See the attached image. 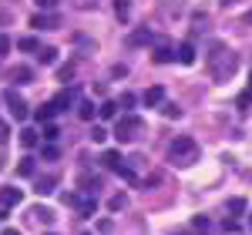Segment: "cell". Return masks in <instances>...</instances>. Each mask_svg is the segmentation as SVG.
<instances>
[{
    "label": "cell",
    "instance_id": "obj_40",
    "mask_svg": "<svg viewBox=\"0 0 252 235\" xmlns=\"http://www.w3.org/2000/svg\"><path fill=\"white\" fill-rule=\"evenodd\" d=\"M249 91H252V74H249Z\"/></svg>",
    "mask_w": 252,
    "mask_h": 235
},
{
    "label": "cell",
    "instance_id": "obj_16",
    "mask_svg": "<svg viewBox=\"0 0 252 235\" xmlns=\"http://www.w3.org/2000/svg\"><path fill=\"white\" fill-rule=\"evenodd\" d=\"M74 98H78V91L71 88V91H64V94H58V98H51V101L58 104V111H64V108H67V104H71V101H74Z\"/></svg>",
    "mask_w": 252,
    "mask_h": 235
},
{
    "label": "cell",
    "instance_id": "obj_45",
    "mask_svg": "<svg viewBox=\"0 0 252 235\" xmlns=\"http://www.w3.org/2000/svg\"><path fill=\"white\" fill-rule=\"evenodd\" d=\"M0 218H3V215H0Z\"/></svg>",
    "mask_w": 252,
    "mask_h": 235
},
{
    "label": "cell",
    "instance_id": "obj_12",
    "mask_svg": "<svg viewBox=\"0 0 252 235\" xmlns=\"http://www.w3.org/2000/svg\"><path fill=\"white\" fill-rule=\"evenodd\" d=\"M54 115H58V104L47 101V104H40V108H37V115H34V118H37V121H51Z\"/></svg>",
    "mask_w": 252,
    "mask_h": 235
},
{
    "label": "cell",
    "instance_id": "obj_42",
    "mask_svg": "<svg viewBox=\"0 0 252 235\" xmlns=\"http://www.w3.org/2000/svg\"><path fill=\"white\" fill-rule=\"evenodd\" d=\"M249 229H252V218H249Z\"/></svg>",
    "mask_w": 252,
    "mask_h": 235
},
{
    "label": "cell",
    "instance_id": "obj_2",
    "mask_svg": "<svg viewBox=\"0 0 252 235\" xmlns=\"http://www.w3.org/2000/svg\"><path fill=\"white\" fill-rule=\"evenodd\" d=\"M235 67H239V58L229 54V51L222 54V51L215 47V60H212V74H215V78H219V81L229 78V74H235Z\"/></svg>",
    "mask_w": 252,
    "mask_h": 235
},
{
    "label": "cell",
    "instance_id": "obj_44",
    "mask_svg": "<svg viewBox=\"0 0 252 235\" xmlns=\"http://www.w3.org/2000/svg\"><path fill=\"white\" fill-rule=\"evenodd\" d=\"M47 235H51V232H47Z\"/></svg>",
    "mask_w": 252,
    "mask_h": 235
},
{
    "label": "cell",
    "instance_id": "obj_19",
    "mask_svg": "<svg viewBox=\"0 0 252 235\" xmlns=\"http://www.w3.org/2000/svg\"><path fill=\"white\" fill-rule=\"evenodd\" d=\"M78 115L84 118V121H91V118L97 115V108H94V104H91V101H81V104H78Z\"/></svg>",
    "mask_w": 252,
    "mask_h": 235
},
{
    "label": "cell",
    "instance_id": "obj_41",
    "mask_svg": "<svg viewBox=\"0 0 252 235\" xmlns=\"http://www.w3.org/2000/svg\"><path fill=\"white\" fill-rule=\"evenodd\" d=\"M0 168H3V155H0Z\"/></svg>",
    "mask_w": 252,
    "mask_h": 235
},
{
    "label": "cell",
    "instance_id": "obj_15",
    "mask_svg": "<svg viewBox=\"0 0 252 235\" xmlns=\"http://www.w3.org/2000/svg\"><path fill=\"white\" fill-rule=\"evenodd\" d=\"M37 141H40V135L34 128H24V131H20V145H24V148H34Z\"/></svg>",
    "mask_w": 252,
    "mask_h": 235
},
{
    "label": "cell",
    "instance_id": "obj_30",
    "mask_svg": "<svg viewBox=\"0 0 252 235\" xmlns=\"http://www.w3.org/2000/svg\"><path fill=\"white\" fill-rule=\"evenodd\" d=\"M118 104H121V108H135L138 98H135V94H121V98H118Z\"/></svg>",
    "mask_w": 252,
    "mask_h": 235
},
{
    "label": "cell",
    "instance_id": "obj_39",
    "mask_svg": "<svg viewBox=\"0 0 252 235\" xmlns=\"http://www.w3.org/2000/svg\"><path fill=\"white\" fill-rule=\"evenodd\" d=\"M3 235H20V232L17 229H3Z\"/></svg>",
    "mask_w": 252,
    "mask_h": 235
},
{
    "label": "cell",
    "instance_id": "obj_26",
    "mask_svg": "<svg viewBox=\"0 0 252 235\" xmlns=\"http://www.w3.org/2000/svg\"><path fill=\"white\" fill-rule=\"evenodd\" d=\"M44 138H47V141L58 138V124H54V121H44Z\"/></svg>",
    "mask_w": 252,
    "mask_h": 235
},
{
    "label": "cell",
    "instance_id": "obj_3",
    "mask_svg": "<svg viewBox=\"0 0 252 235\" xmlns=\"http://www.w3.org/2000/svg\"><path fill=\"white\" fill-rule=\"evenodd\" d=\"M138 128H141V121H138L135 115H125V118H118V121H115V138L121 141V145H128V141H135Z\"/></svg>",
    "mask_w": 252,
    "mask_h": 235
},
{
    "label": "cell",
    "instance_id": "obj_8",
    "mask_svg": "<svg viewBox=\"0 0 252 235\" xmlns=\"http://www.w3.org/2000/svg\"><path fill=\"white\" fill-rule=\"evenodd\" d=\"M161 101H165V88H161V84H152V88L145 91V104H148V108H158Z\"/></svg>",
    "mask_w": 252,
    "mask_h": 235
},
{
    "label": "cell",
    "instance_id": "obj_9",
    "mask_svg": "<svg viewBox=\"0 0 252 235\" xmlns=\"http://www.w3.org/2000/svg\"><path fill=\"white\" fill-rule=\"evenodd\" d=\"M175 60H182V64H195V44H192V40H185V44L175 51Z\"/></svg>",
    "mask_w": 252,
    "mask_h": 235
},
{
    "label": "cell",
    "instance_id": "obj_4",
    "mask_svg": "<svg viewBox=\"0 0 252 235\" xmlns=\"http://www.w3.org/2000/svg\"><path fill=\"white\" fill-rule=\"evenodd\" d=\"M3 101H7V108H10V115L17 118V121H27V115H31V108H27V101L20 98L17 91H7V94H3Z\"/></svg>",
    "mask_w": 252,
    "mask_h": 235
},
{
    "label": "cell",
    "instance_id": "obj_28",
    "mask_svg": "<svg viewBox=\"0 0 252 235\" xmlns=\"http://www.w3.org/2000/svg\"><path fill=\"white\" fill-rule=\"evenodd\" d=\"M229 212H232V215L246 212V202H242V198H229Z\"/></svg>",
    "mask_w": 252,
    "mask_h": 235
},
{
    "label": "cell",
    "instance_id": "obj_33",
    "mask_svg": "<svg viewBox=\"0 0 252 235\" xmlns=\"http://www.w3.org/2000/svg\"><path fill=\"white\" fill-rule=\"evenodd\" d=\"M40 10H58V0H34Z\"/></svg>",
    "mask_w": 252,
    "mask_h": 235
},
{
    "label": "cell",
    "instance_id": "obj_1",
    "mask_svg": "<svg viewBox=\"0 0 252 235\" xmlns=\"http://www.w3.org/2000/svg\"><path fill=\"white\" fill-rule=\"evenodd\" d=\"M168 158H172L175 165H192L195 158H198V145H195V138L175 135L172 141H168Z\"/></svg>",
    "mask_w": 252,
    "mask_h": 235
},
{
    "label": "cell",
    "instance_id": "obj_22",
    "mask_svg": "<svg viewBox=\"0 0 252 235\" xmlns=\"http://www.w3.org/2000/svg\"><path fill=\"white\" fill-rule=\"evenodd\" d=\"M40 51V64H54V60H58V51H54V47H37Z\"/></svg>",
    "mask_w": 252,
    "mask_h": 235
},
{
    "label": "cell",
    "instance_id": "obj_20",
    "mask_svg": "<svg viewBox=\"0 0 252 235\" xmlns=\"http://www.w3.org/2000/svg\"><path fill=\"white\" fill-rule=\"evenodd\" d=\"M152 30H138V34H131V40H128V44H131V47H138V44H152Z\"/></svg>",
    "mask_w": 252,
    "mask_h": 235
},
{
    "label": "cell",
    "instance_id": "obj_14",
    "mask_svg": "<svg viewBox=\"0 0 252 235\" xmlns=\"http://www.w3.org/2000/svg\"><path fill=\"white\" fill-rule=\"evenodd\" d=\"M54 185H58L54 178H37V181H34V192H37V195H51Z\"/></svg>",
    "mask_w": 252,
    "mask_h": 235
},
{
    "label": "cell",
    "instance_id": "obj_36",
    "mask_svg": "<svg viewBox=\"0 0 252 235\" xmlns=\"http://www.w3.org/2000/svg\"><path fill=\"white\" fill-rule=\"evenodd\" d=\"M7 51H10V37H7V34H0V54H7Z\"/></svg>",
    "mask_w": 252,
    "mask_h": 235
},
{
    "label": "cell",
    "instance_id": "obj_25",
    "mask_svg": "<svg viewBox=\"0 0 252 235\" xmlns=\"http://www.w3.org/2000/svg\"><path fill=\"white\" fill-rule=\"evenodd\" d=\"M125 205H128V195H115L111 202H108V208H111V212H121Z\"/></svg>",
    "mask_w": 252,
    "mask_h": 235
},
{
    "label": "cell",
    "instance_id": "obj_5",
    "mask_svg": "<svg viewBox=\"0 0 252 235\" xmlns=\"http://www.w3.org/2000/svg\"><path fill=\"white\" fill-rule=\"evenodd\" d=\"M58 24H61V17L54 14V10H40V14L31 17V27H37V30H54Z\"/></svg>",
    "mask_w": 252,
    "mask_h": 235
},
{
    "label": "cell",
    "instance_id": "obj_43",
    "mask_svg": "<svg viewBox=\"0 0 252 235\" xmlns=\"http://www.w3.org/2000/svg\"><path fill=\"white\" fill-rule=\"evenodd\" d=\"M202 235H205V232H202Z\"/></svg>",
    "mask_w": 252,
    "mask_h": 235
},
{
    "label": "cell",
    "instance_id": "obj_38",
    "mask_svg": "<svg viewBox=\"0 0 252 235\" xmlns=\"http://www.w3.org/2000/svg\"><path fill=\"white\" fill-rule=\"evenodd\" d=\"M7 20H10V14H7V10H3V7H0V27H3V24H7Z\"/></svg>",
    "mask_w": 252,
    "mask_h": 235
},
{
    "label": "cell",
    "instance_id": "obj_31",
    "mask_svg": "<svg viewBox=\"0 0 252 235\" xmlns=\"http://www.w3.org/2000/svg\"><path fill=\"white\" fill-rule=\"evenodd\" d=\"M104 138H108V131H104V128H101V124H97V128H91V141H97V145H101V141H104Z\"/></svg>",
    "mask_w": 252,
    "mask_h": 235
},
{
    "label": "cell",
    "instance_id": "obj_7",
    "mask_svg": "<svg viewBox=\"0 0 252 235\" xmlns=\"http://www.w3.org/2000/svg\"><path fill=\"white\" fill-rule=\"evenodd\" d=\"M7 78L14 81V84H31V81H34V71L20 64V67H10V71H7Z\"/></svg>",
    "mask_w": 252,
    "mask_h": 235
},
{
    "label": "cell",
    "instance_id": "obj_24",
    "mask_svg": "<svg viewBox=\"0 0 252 235\" xmlns=\"http://www.w3.org/2000/svg\"><path fill=\"white\" fill-rule=\"evenodd\" d=\"M158 108H161V115H165V118H182V108H178V104H165V101H161Z\"/></svg>",
    "mask_w": 252,
    "mask_h": 235
},
{
    "label": "cell",
    "instance_id": "obj_11",
    "mask_svg": "<svg viewBox=\"0 0 252 235\" xmlns=\"http://www.w3.org/2000/svg\"><path fill=\"white\" fill-rule=\"evenodd\" d=\"M152 60H155V64H168V60H175L172 44H158V47H155V54H152Z\"/></svg>",
    "mask_w": 252,
    "mask_h": 235
},
{
    "label": "cell",
    "instance_id": "obj_29",
    "mask_svg": "<svg viewBox=\"0 0 252 235\" xmlns=\"http://www.w3.org/2000/svg\"><path fill=\"white\" fill-rule=\"evenodd\" d=\"M115 14L121 20H128V0H115Z\"/></svg>",
    "mask_w": 252,
    "mask_h": 235
},
{
    "label": "cell",
    "instance_id": "obj_34",
    "mask_svg": "<svg viewBox=\"0 0 252 235\" xmlns=\"http://www.w3.org/2000/svg\"><path fill=\"white\" fill-rule=\"evenodd\" d=\"M195 229H198V232H205V229H209V218L205 215H195V222H192Z\"/></svg>",
    "mask_w": 252,
    "mask_h": 235
},
{
    "label": "cell",
    "instance_id": "obj_37",
    "mask_svg": "<svg viewBox=\"0 0 252 235\" xmlns=\"http://www.w3.org/2000/svg\"><path fill=\"white\" fill-rule=\"evenodd\" d=\"M7 135H10V128H7V124L0 121V145H7Z\"/></svg>",
    "mask_w": 252,
    "mask_h": 235
},
{
    "label": "cell",
    "instance_id": "obj_21",
    "mask_svg": "<svg viewBox=\"0 0 252 235\" xmlns=\"http://www.w3.org/2000/svg\"><path fill=\"white\" fill-rule=\"evenodd\" d=\"M17 175L20 178H31V175H34V158H24V161H20V165H17Z\"/></svg>",
    "mask_w": 252,
    "mask_h": 235
},
{
    "label": "cell",
    "instance_id": "obj_6",
    "mask_svg": "<svg viewBox=\"0 0 252 235\" xmlns=\"http://www.w3.org/2000/svg\"><path fill=\"white\" fill-rule=\"evenodd\" d=\"M20 188H14V185H3V188H0V205H3V208H14V205H20Z\"/></svg>",
    "mask_w": 252,
    "mask_h": 235
},
{
    "label": "cell",
    "instance_id": "obj_23",
    "mask_svg": "<svg viewBox=\"0 0 252 235\" xmlns=\"http://www.w3.org/2000/svg\"><path fill=\"white\" fill-rule=\"evenodd\" d=\"M17 47H20V51H27V54H31V51H37L40 44H37V37H20V40H17Z\"/></svg>",
    "mask_w": 252,
    "mask_h": 235
},
{
    "label": "cell",
    "instance_id": "obj_32",
    "mask_svg": "<svg viewBox=\"0 0 252 235\" xmlns=\"http://www.w3.org/2000/svg\"><path fill=\"white\" fill-rule=\"evenodd\" d=\"M252 104V91H242V94H239V108H242V111H246V108H249Z\"/></svg>",
    "mask_w": 252,
    "mask_h": 235
},
{
    "label": "cell",
    "instance_id": "obj_13",
    "mask_svg": "<svg viewBox=\"0 0 252 235\" xmlns=\"http://www.w3.org/2000/svg\"><path fill=\"white\" fill-rule=\"evenodd\" d=\"M31 218H37V222H44V225H51V222H54V212L44 208V205H37V208H31Z\"/></svg>",
    "mask_w": 252,
    "mask_h": 235
},
{
    "label": "cell",
    "instance_id": "obj_27",
    "mask_svg": "<svg viewBox=\"0 0 252 235\" xmlns=\"http://www.w3.org/2000/svg\"><path fill=\"white\" fill-rule=\"evenodd\" d=\"M40 158H44V161H58V145H47V148L40 151Z\"/></svg>",
    "mask_w": 252,
    "mask_h": 235
},
{
    "label": "cell",
    "instance_id": "obj_10",
    "mask_svg": "<svg viewBox=\"0 0 252 235\" xmlns=\"http://www.w3.org/2000/svg\"><path fill=\"white\" fill-rule=\"evenodd\" d=\"M101 165H104L108 172H115V175H118V168L125 165V158L118 155V151H104V155H101Z\"/></svg>",
    "mask_w": 252,
    "mask_h": 235
},
{
    "label": "cell",
    "instance_id": "obj_35",
    "mask_svg": "<svg viewBox=\"0 0 252 235\" xmlns=\"http://www.w3.org/2000/svg\"><path fill=\"white\" fill-rule=\"evenodd\" d=\"M71 74H74V67H71V64H64V67H61V71H58V78H61V81H67V78H71Z\"/></svg>",
    "mask_w": 252,
    "mask_h": 235
},
{
    "label": "cell",
    "instance_id": "obj_17",
    "mask_svg": "<svg viewBox=\"0 0 252 235\" xmlns=\"http://www.w3.org/2000/svg\"><path fill=\"white\" fill-rule=\"evenodd\" d=\"M115 115H118V104H115V101H104V104L97 108V118H104V121H111Z\"/></svg>",
    "mask_w": 252,
    "mask_h": 235
},
{
    "label": "cell",
    "instance_id": "obj_18",
    "mask_svg": "<svg viewBox=\"0 0 252 235\" xmlns=\"http://www.w3.org/2000/svg\"><path fill=\"white\" fill-rule=\"evenodd\" d=\"M74 205H78V212H81L84 218H88V215H94V208H97V202H94V198H84V202H74Z\"/></svg>",
    "mask_w": 252,
    "mask_h": 235
}]
</instances>
